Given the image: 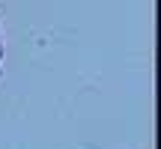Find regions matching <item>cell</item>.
Instances as JSON below:
<instances>
[{
	"instance_id": "cell-1",
	"label": "cell",
	"mask_w": 161,
	"mask_h": 149,
	"mask_svg": "<svg viewBox=\"0 0 161 149\" xmlns=\"http://www.w3.org/2000/svg\"><path fill=\"white\" fill-rule=\"evenodd\" d=\"M0 54H3V45H0Z\"/></svg>"
}]
</instances>
